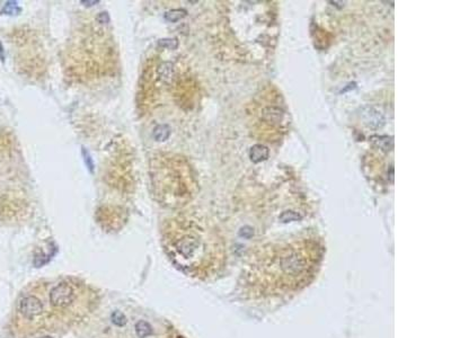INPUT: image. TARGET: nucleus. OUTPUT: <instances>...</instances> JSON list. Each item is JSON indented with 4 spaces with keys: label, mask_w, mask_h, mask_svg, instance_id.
I'll return each mask as SVG.
<instances>
[{
    "label": "nucleus",
    "mask_w": 451,
    "mask_h": 338,
    "mask_svg": "<svg viewBox=\"0 0 451 338\" xmlns=\"http://www.w3.org/2000/svg\"><path fill=\"white\" fill-rule=\"evenodd\" d=\"M92 292L87 285L74 278L49 282V308L53 330L70 327L91 309Z\"/></svg>",
    "instance_id": "7ed1b4c3"
},
{
    "label": "nucleus",
    "mask_w": 451,
    "mask_h": 338,
    "mask_svg": "<svg viewBox=\"0 0 451 338\" xmlns=\"http://www.w3.org/2000/svg\"><path fill=\"white\" fill-rule=\"evenodd\" d=\"M149 178L155 199L167 208L183 206L194 193L191 167L175 154H155L149 161Z\"/></svg>",
    "instance_id": "f257e3e1"
},
{
    "label": "nucleus",
    "mask_w": 451,
    "mask_h": 338,
    "mask_svg": "<svg viewBox=\"0 0 451 338\" xmlns=\"http://www.w3.org/2000/svg\"><path fill=\"white\" fill-rule=\"evenodd\" d=\"M203 229L189 217L167 220L163 229V242L170 257L184 269H194L205 250Z\"/></svg>",
    "instance_id": "20e7f679"
},
{
    "label": "nucleus",
    "mask_w": 451,
    "mask_h": 338,
    "mask_svg": "<svg viewBox=\"0 0 451 338\" xmlns=\"http://www.w3.org/2000/svg\"><path fill=\"white\" fill-rule=\"evenodd\" d=\"M362 116L364 124H367L370 127H380L385 123L383 115L373 107H367L362 109Z\"/></svg>",
    "instance_id": "1a4fd4ad"
},
{
    "label": "nucleus",
    "mask_w": 451,
    "mask_h": 338,
    "mask_svg": "<svg viewBox=\"0 0 451 338\" xmlns=\"http://www.w3.org/2000/svg\"><path fill=\"white\" fill-rule=\"evenodd\" d=\"M161 65L158 58H149L144 63L137 90V107L141 115L152 112L160 95Z\"/></svg>",
    "instance_id": "423d86ee"
},
{
    "label": "nucleus",
    "mask_w": 451,
    "mask_h": 338,
    "mask_svg": "<svg viewBox=\"0 0 451 338\" xmlns=\"http://www.w3.org/2000/svg\"><path fill=\"white\" fill-rule=\"evenodd\" d=\"M193 94V85L186 78L176 79L174 84V96L176 103L184 108H189L191 106V95Z\"/></svg>",
    "instance_id": "6e6552de"
},
{
    "label": "nucleus",
    "mask_w": 451,
    "mask_h": 338,
    "mask_svg": "<svg viewBox=\"0 0 451 338\" xmlns=\"http://www.w3.org/2000/svg\"><path fill=\"white\" fill-rule=\"evenodd\" d=\"M240 236H244V237H246V238H250L252 235H253V230L251 229V228H242L241 230H240Z\"/></svg>",
    "instance_id": "dca6fc26"
},
{
    "label": "nucleus",
    "mask_w": 451,
    "mask_h": 338,
    "mask_svg": "<svg viewBox=\"0 0 451 338\" xmlns=\"http://www.w3.org/2000/svg\"><path fill=\"white\" fill-rule=\"evenodd\" d=\"M41 338H51V337H49V336H44V337H41Z\"/></svg>",
    "instance_id": "f3484780"
},
{
    "label": "nucleus",
    "mask_w": 451,
    "mask_h": 338,
    "mask_svg": "<svg viewBox=\"0 0 451 338\" xmlns=\"http://www.w3.org/2000/svg\"><path fill=\"white\" fill-rule=\"evenodd\" d=\"M269 148L265 147L263 144H255L253 145L250 151V158L253 162L258 164V162L267 160L269 158Z\"/></svg>",
    "instance_id": "9d476101"
},
{
    "label": "nucleus",
    "mask_w": 451,
    "mask_h": 338,
    "mask_svg": "<svg viewBox=\"0 0 451 338\" xmlns=\"http://www.w3.org/2000/svg\"><path fill=\"white\" fill-rule=\"evenodd\" d=\"M370 141L377 148L385 151V153L389 151L392 148V145H394V140L388 136H372L370 138Z\"/></svg>",
    "instance_id": "9b49d317"
},
{
    "label": "nucleus",
    "mask_w": 451,
    "mask_h": 338,
    "mask_svg": "<svg viewBox=\"0 0 451 338\" xmlns=\"http://www.w3.org/2000/svg\"><path fill=\"white\" fill-rule=\"evenodd\" d=\"M136 333L139 338H146L152 334V326H150L148 323L143 322V320H140V322L136 325Z\"/></svg>",
    "instance_id": "f8f14e48"
},
{
    "label": "nucleus",
    "mask_w": 451,
    "mask_h": 338,
    "mask_svg": "<svg viewBox=\"0 0 451 338\" xmlns=\"http://www.w3.org/2000/svg\"><path fill=\"white\" fill-rule=\"evenodd\" d=\"M112 320H113V323L115 324V325H118V326H123V325H125V323H126V318H125V316L124 314L121 312V311H115V312H113V314H112Z\"/></svg>",
    "instance_id": "2eb2a0df"
},
{
    "label": "nucleus",
    "mask_w": 451,
    "mask_h": 338,
    "mask_svg": "<svg viewBox=\"0 0 451 338\" xmlns=\"http://www.w3.org/2000/svg\"><path fill=\"white\" fill-rule=\"evenodd\" d=\"M185 15H186V11L178 9V10H172V11H170V13H167L166 17L172 22H176L178 20L183 18Z\"/></svg>",
    "instance_id": "4468645a"
},
{
    "label": "nucleus",
    "mask_w": 451,
    "mask_h": 338,
    "mask_svg": "<svg viewBox=\"0 0 451 338\" xmlns=\"http://www.w3.org/2000/svg\"><path fill=\"white\" fill-rule=\"evenodd\" d=\"M48 299L49 282L32 283L17 301L15 319L17 328L24 334L53 330Z\"/></svg>",
    "instance_id": "39448f33"
},
{
    "label": "nucleus",
    "mask_w": 451,
    "mask_h": 338,
    "mask_svg": "<svg viewBox=\"0 0 451 338\" xmlns=\"http://www.w3.org/2000/svg\"><path fill=\"white\" fill-rule=\"evenodd\" d=\"M302 215H300L299 213H297V212H293V211H287V212H283L281 215H280V220L282 221V222H291V221H298V220H302Z\"/></svg>",
    "instance_id": "ddd939ff"
},
{
    "label": "nucleus",
    "mask_w": 451,
    "mask_h": 338,
    "mask_svg": "<svg viewBox=\"0 0 451 338\" xmlns=\"http://www.w3.org/2000/svg\"><path fill=\"white\" fill-rule=\"evenodd\" d=\"M106 182L122 193L131 191L134 185V166L128 150L121 149L112 157L107 166Z\"/></svg>",
    "instance_id": "0eeeda50"
},
{
    "label": "nucleus",
    "mask_w": 451,
    "mask_h": 338,
    "mask_svg": "<svg viewBox=\"0 0 451 338\" xmlns=\"http://www.w3.org/2000/svg\"><path fill=\"white\" fill-rule=\"evenodd\" d=\"M114 52V45L105 32L88 28L79 33L69 48L67 69L78 79L101 77L113 68Z\"/></svg>",
    "instance_id": "f03ea898"
}]
</instances>
